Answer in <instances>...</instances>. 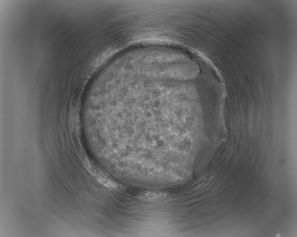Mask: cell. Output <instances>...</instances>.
<instances>
[{
	"instance_id": "obj_1",
	"label": "cell",
	"mask_w": 297,
	"mask_h": 237,
	"mask_svg": "<svg viewBox=\"0 0 297 237\" xmlns=\"http://www.w3.org/2000/svg\"><path fill=\"white\" fill-rule=\"evenodd\" d=\"M164 196V194L161 193H147L144 194V197L149 199H158Z\"/></svg>"
}]
</instances>
